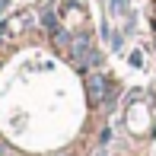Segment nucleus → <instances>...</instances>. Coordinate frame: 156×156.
<instances>
[{"label": "nucleus", "mask_w": 156, "mask_h": 156, "mask_svg": "<svg viewBox=\"0 0 156 156\" xmlns=\"http://www.w3.org/2000/svg\"><path fill=\"white\" fill-rule=\"evenodd\" d=\"M89 96L96 102H105V76H93L89 80Z\"/></svg>", "instance_id": "nucleus-1"}, {"label": "nucleus", "mask_w": 156, "mask_h": 156, "mask_svg": "<svg viewBox=\"0 0 156 156\" xmlns=\"http://www.w3.org/2000/svg\"><path fill=\"white\" fill-rule=\"evenodd\" d=\"M131 64H134V67H140V64H144V58H140V51H134V54H131Z\"/></svg>", "instance_id": "nucleus-3"}, {"label": "nucleus", "mask_w": 156, "mask_h": 156, "mask_svg": "<svg viewBox=\"0 0 156 156\" xmlns=\"http://www.w3.org/2000/svg\"><path fill=\"white\" fill-rule=\"evenodd\" d=\"M3 10H6V0H0V13H3Z\"/></svg>", "instance_id": "nucleus-4"}, {"label": "nucleus", "mask_w": 156, "mask_h": 156, "mask_svg": "<svg viewBox=\"0 0 156 156\" xmlns=\"http://www.w3.org/2000/svg\"><path fill=\"white\" fill-rule=\"evenodd\" d=\"M93 48H89V38H73L70 41V54L73 58H83V54H89Z\"/></svg>", "instance_id": "nucleus-2"}]
</instances>
